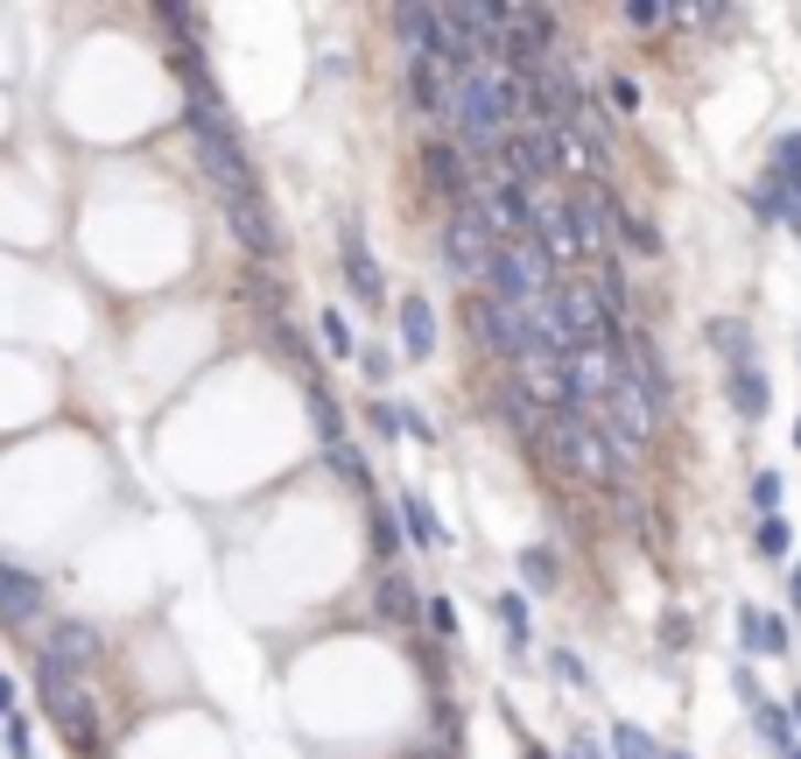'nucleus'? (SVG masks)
Returning <instances> with one entry per match:
<instances>
[{
    "label": "nucleus",
    "mask_w": 801,
    "mask_h": 759,
    "mask_svg": "<svg viewBox=\"0 0 801 759\" xmlns=\"http://www.w3.org/2000/svg\"><path fill=\"white\" fill-rule=\"evenodd\" d=\"M513 113H527V85H521V71H506L500 56H492V64H479V71L457 78V92H450V135H457V148H492V156H500V148L521 135Z\"/></svg>",
    "instance_id": "obj_1"
},
{
    "label": "nucleus",
    "mask_w": 801,
    "mask_h": 759,
    "mask_svg": "<svg viewBox=\"0 0 801 759\" xmlns=\"http://www.w3.org/2000/svg\"><path fill=\"white\" fill-rule=\"evenodd\" d=\"M542 443H548V458H556L563 471H577V479H590V485H619L626 443H619V429L605 423V408L598 415L556 408V415H548V429H542Z\"/></svg>",
    "instance_id": "obj_2"
},
{
    "label": "nucleus",
    "mask_w": 801,
    "mask_h": 759,
    "mask_svg": "<svg viewBox=\"0 0 801 759\" xmlns=\"http://www.w3.org/2000/svg\"><path fill=\"white\" fill-rule=\"evenodd\" d=\"M190 127H197V156H204V177L218 183V197L233 204V197H260L254 190V169H246V148H239V135H233V120L218 113V99H212V85L190 71Z\"/></svg>",
    "instance_id": "obj_3"
},
{
    "label": "nucleus",
    "mask_w": 801,
    "mask_h": 759,
    "mask_svg": "<svg viewBox=\"0 0 801 759\" xmlns=\"http://www.w3.org/2000/svg\"><path fill=\"white\" fill-rule=\"evenodd\" d=\"M556 281L563 275H556V260L542 254V239H513V246H500V260H492L485 296L506 302V310H527V302H542Z\"/></svg>",
    "instance_id": "obj_4"
},
{
    "label": "nucleus",
    "mask_w": 801,
    "mask_h": 759,
    "mask_svg": "<svg viewBox=\"0 0 801 759\" xmlns=\"http://www.w3.org/2000/svg\"><path fill=\"white\" fill-rule=\"evenodd\" d=\"M35 682H43V704H50L56 725L78 738V746H92V731H99V704H92V696L78 689V675H71V669H56V661H50L43 648H35Z\"/></svg>",
    "instance_id": "obj_5"
},
{
    "label": "nucleus",
    "mask_w": 801,
    "mask_h": 759,
    "mask_svg": "<svg viewBox=\"0 0 801 759\" xmlns=\"http://www.w3.org/2000/svg\"><path fill=\"white\" fill-rule=\"evenodd\" d=\"M527 239H542V254L556 260H577V254H590L584 246V212L569 197H556V190H534V218H527Z\"/></svg>",
    "instance_id": "obj_6"
},
{
    "label": "nucleus",
    "mask_w": 801,
    "mask_h": 759,
    "mask_svg": "<svg viewBox=\"0 0 801 759\" xmlns=\"http://www.w3.org/2000/svg\"><path fill=\"white\" fill-rule=\"evenodd\" d=\"M633 366V345H577L569 352V387H577V408L584 415H598L605 402H612V387H619V373Z\"/></svg>",
    "instance_id": "obj_7"
},
{
    "label": "nucleus",
    "mask_w": 801,
    "mask_h": 759,
    "mask_svg": "<svg viewBox=\"0 0 801 759\" xmlns=\"http://www.w3.org/2000/svg\"><path fill=\"white\" fill-rule=\"evenodd\" d=\"M492 260H500V239L479 225V212H450L444 218V268L464 275V281H485Z\"/></svg>",
    "instance_id": "obj_8"
},
{
    "label": "nucleus",
    "mask_w": 801,
    "mask_h": 759,
    "mask_svg": "<svg viewBox=\"0 0 801 759\" xmlns=\"http://www.w3.org/2000/svg\"><path fill=\"white\" fill-rule=\"evenodd\" d=\"M310 415H317V458L331 464V471H338V479H345V485H359V492H366V485H373V479H366V458H359V450H352L345 423H338V415H331V402H323V394H310Z\"/></svg>",
    "instance_id": "obj_9"
},
{
    "label": "nucleus",
    "mask_w": 801,
    "mask_h": 759,
    "mask_svg": "<svg viewBox=\"0 0 801 759\" xmlns=\"http://www.w3.org/2000/svg\"><path fill=\"white\" fill-rule=\"evenodd\" d=\"M43 654L56 661V669H71V675H85V669H99V654H106V640L92 633L85 619H56L50 633H43Z\"/></svg>",
    "instance_id": "obj_10"
},
{
    "label": "nucleus",
    "mask_w": 801,
    "mask_h": 759,
    "mask_svg": "<svg viewBox=\"0 0 801 759\" xmlns=\"http://www.w3.org/2000/svg\"><path fill=\"white\" fill-rule=\"evenodd\" d=\"M577 212H584V246H590V254H605V246H619V233H633L626 204H619L605 183H590V190H584V197H577Z\"/></svg>",
    "instance_id": "obj_11"
},
{
    "label": "nucleus",
    "mask_w": 801,
    "mask_h": 759,
    "mask_svg": "<svg viewBox=\"0 0 801 759\" xmlns=\"http://www.w3.org/2000/svg\"><path fill=\"white\" fill-rule=\"evenodd\" d=\"M423 162H429V183H436V190H450V197H457V212H464V204L479 197V177L464 169L471 156H464L457 141H429V148H423Z\"/></svg>",
    "instance_id": "obj_12"
},
{
    "label": "nucleus",
    "mask_w": 801,
    "mask_h": 759,
    "mask_svg": "<svg viewBox=\"0 0 801 759\" xmlns=\"http://www.w3.org/2000/svg\"><path fill=\"white\" fill-rule=\"evenodd\" d=\"M225 225H233V239L254 260H275L281 254V239H275V225H267V204L260 197H233V204H225Z\"/></svg>",
    "instance_id": "obj_13"
},
{
    "label": "nucleus",
    "mask_w": 801,
    "mask_h": 759,
    "mask_svg": "<svg viewBox=\"0 0 801 759\" xmlns=\"http://www.w3.org/2000/svg\"><path fill=\"white\" fill-rule=\"evenodd\" d=\"M450 92H457L450 64H436V56H415L408 64V106L415 113H450Z\"/></svg>",
    "instance_id": "obj_14"
},
{
    "label": "nucleus",
    "mask_w": 801,
    "mask_h": 759,
    "mask_svg": "<svg viewBox=\"0 0 801 759\" xmlns=\"http://www.w3.org/2000/svg\"><path fill=\"white\" fill-rule=\"evenodd\" d=\"M0 612H8V626H35V612H43V584L22 563H0Z\"/></svg>",
    "instance_id": "obj_15"
},
{
    "label": "nucleus",
    "mask_w": 801,
    "mask_h": 759,
    "mask_svg": "<svg viewBox=\"0 0 801 759\" xmlns=\"http://www.w3.org/2000/svg\"><path fill=\"white\" fill-rule=\"evenodd\" d=\"M345 281H352V296L359 302H387V281H380V260L366 254V239H359V225H345Z\"/></svg>",
    "instance_id": "obj_16"
},
{
    "label": "nucleus",
    "mask_w": 801,
    "mask_h": 759,
    "mask_svg": "<svg viewBox=\"0 0 801 759\" xmlns=\"http://www.w3.org/2000/svg\"><path fill=\"white\" fill-rule=\"evenodd\" d=\"M556 156H563L569 177L605 183V148H598V135H590V127H556Z\"/></svg>",
    "instance_id": "obj_17"
},
{
    "label": "nucleus",
    "mask_w": 801,
    "mask_h": 759,
    "mask_svg": "<svg viewBox=\"0 0 801 759\" xmlns=\"http://www.w3.org/2000/svg\"><path fill=\"white\" fill-rule=\"evenodd\" d=\"M394 29H400V43H408V64L444 50V8H400Z\"/></svg>",
    "instance_id": "obj_18"
},
{
    "label": "nucleus",
    "mask_w": 801,
    "mask_h": 759,
    "mask_svg": "<svg viewBox=\"0 0 801 759\" xmlns=\"http://www.w3.org/2000/svg\"><path fill=\"white\" fill-rule=\"evenodd\" d=\"M400 352H408V359H429L436 352V310H429V296H400Z\"/></svg>",
    "instance_id": "obj_19"
},
{
    "label": "nucleus",
    "mask_w": 801,
    "mask_h": 759,
    "mask_svg": "<svg viewBox=\"0 0 801 759\" xmlns=\"http://www.w3.org/2000/svg\"><path fill=\"white\" fill-rule=\"evenodd\" d=\"M738 633H746L752 654H788V619L759 612V605H746V612H738Z\"/></svg>",
    "instance_id": "obj_20"
},
{
    "label": "nucleus",
    "mask_w": 801,
    "mask_h": 759,
    "mask_svg": "<svg viewBox=\"0 0 801 759\" xmlns=\"http://www.w3.org/2000/svg\"><path fill=\"white\" fill-rule=\"evenodd\" d=\"M492 408H500V415H506L513 429H527V436H542V429H548V408L534 402V394L521 387V380H513V387H500V394H492Z\"/></svg>",
    "instance_id": "obj_21"
},
{
    "label": "nucleus",
    "mask_w": 801,
    "mask_h": 759,
    "mask_svg": "<svg viewBox=\"0 0 801 759\" xmlns=\"http://www.w3.org/2000/svg\"><path fill=\"white\" fill-rule=\"evenodd\" d=\"M423 612H429V605L415 598V584L400 577V569H394V577H380V619H394V626H415Z\"/></svg>",
    "instance_id": "obj_22"
},
{
    "label": "nucleus",
    "mask_w": 801,
    "mask_h": 759,
    "mask_svg": "<svg viewBox=\"0 0 801 759\" xmlns=\"http://www.w3.org/2000/svg\"><path fill=\"white\" fill-rule=\"evenodd\" d=\"M711 352L731 359V373H746L752 366V331L738 324V317H711Z\"/></svg>",
    "instance_id": "obj_23"
},
{
    "label": "nucleus",
    "mask_w": 801,
    "mask_h": 759,
    "mask_svg": "<svg viewBox=\"0 0 801 759\" xmlns=\"http://www.w3.org/2000/svg\"><path fill=\"white\" fill-rule=\"evenodd\" d=\"M731 408H738V423H759V415H767V373L759 366L731 373Z\"/></svg>",
    "instance_id": "obj_24"
},
{
    "label": "nucleus",
    "mask_w": 801,
    "mask_h": 759,
    "mask_svg": "<svg viewBox=\"0 0 801 759\" xmlns=\"http://www.w3.org/2000/svg\"><path fill=\"white\" fill-rule=\"evenodd\" d=\"M759 218H767V225H788V233H801V197L773 177L767 190H759Z\"/></svg>",
    "instance_id": "obj_25"
},
{
    "label": "nucleus",
    "mask_w": 801,
    "mask_h": 759,
    "mask_svg": "<svg viewBox=\"0 0 801 759\" xmlns=\"http://www.w3.org/2000/svg\"><path fill=\"white\" fill-rule=\"evenodd\" d=\"M400 521H408L415 548H444V527H436V514H429V500H423V492H400Z\"/></svg>",
    "instance_id": "obj_26"
},
{
    "label": "nucleus",
    "mask_w": 801,
    "mask_h": 759,
    "mask_svg": "<svg viewBox=\"0 0 801 759\" xmlns=\"http://www.w3.org/2000/svg\"><path fill=\"white\" fill-rule=\"evenodd\" d=\"M521 577L534 584V591H556V584H563V563H556V548H542V542H534V548H521Z\"/></svg>",
    "instance_id": "obj_27"
},
{
    "label": "nucleus",
    "mask_w": 801,
    "mask_h": 759,
    "mask_svg": "<svg viewBox=\"0 0 801 759\" xmlns=\"http://www.w3.org/2000/svg\"><path fill=\"white\" fill-rule=\"evenodd\" d=\"M492 619H500V633H506V648H527V598H492Z\"/></svg>",
    "instance_id": "obj_28"
},
{
    "label": "nucleus",
    "mask_w": 801,
    "mask_h": 759,
    "mask_svg": "<svg viewBox=\"0 0 801 759\" xmlns=\"http://www.w3.org/2000/svg\"><path fill=\"white\" fill-rule=\"evenodd\" d=\"M317 331H323V352H331V359H352V352H359V331H352L338 310H323V317H317Z\"/></svg>",
    "instance_id": "obj_29"
},
{
    "label": "nucleus",
    "mask_w": 801,
    "mask_h": 759,
    "mask_svg": "<svg viewBox=\"0 0 801 759\" xmlns=\"http://www.w3.org/2000/svg\"><path fill=\"white\" fill-rule=\"evenodd\" d=\"M794 731H801V725H788V710H773V704L759 710V738H767V746H773L780 759H788V752H801V746H794Z\"/></svg>",
    "instance_id": "obj_30"
},
{
    "label": "nucleus",
    "mask_w": 801,
    "mask_h": 759,
    "mask_svg": "<svg viewBox=\"0 0 801 759\" xmlns=\"http://www.w3.org/2000/svg\"><path fill=\"white\" fill-rule=\"evenodd\" d=\"M773 177L801 197V135H780V141H773Z\"/></svg>",
    "instance_id": "obj_31"
},
{
    "label": "nucleus",
    "mask_w": 801,
    "mask_h": 759,
    "mask_svg": "<svg viewBox=\"0 0 801 759\" xmlns=\"http://www.w3.org/2000/svg\"><path fill=\"white\" fill-rule=\"evenodd\" d=\"M759 556H767V563H788L794 556V527L788 521H759Z\"/></svg>",
    "instance_id": "obj_32"
},
{
    "label": "nucleus",
    "mask_w": 801,
    "mask_h": 759,
    "mask_svg": "<svg viewBox=\"0 0 801 759\" xmlns=\"http://www.w3.org/2000/svg\"><path fill=\"white\" fill-rule=\"evenodd\" d=\"M612 759H661V752L640 725H612Z\"/></svg>",
    "instance_id": "obj_33"
},
{
    "label": "nucleus",
    "mask_w": 801,
    "mask_h": 759,
    "mask_svg": "<svg viewBox=\"0 0 801 759\" xmlns=\"http://www.w3.org/2000/svg\"><path fill=\"white\" fill-rule=\"evenodd\" d=\"M752 506H759V521H780V471H759L752 479Z\"/></svg>",
    "instance_id": "obj_34"
},
{
    "label": "nucleus",
    "mask_w": 801,
    "mask_h": 759,
    "mask_svg": "<svg viewBox=\"0 0 801 759\" xmlns=\"http://www.w3.org/2000/svg\"><path fill=\"white\" fill-rule=\"evenodd\" d=\"M548 675H556V682H569V689H590V669H584V661L569 654V648H556V654H548Z\"/></svg>",
    "instance_id": "obj_35"
},
{
    "label": "nucleus",
    "mask_w": 801,
    "mask_h": 759,
    "mask_svg": "<svg viewBox=\"0 0 801 759\" xmlns=\"http://www.w3.org/2000/svg\"><path fill=\"white\" fill-rule=\"evenodd\" d=\"M605 113H619V120H626V113H640V85L633 78H612V85H605Z\"/></svg>",
    "instance_id": "obj_36"
},
{
    "label": "nucleus",
    "mask_w": 801,
    "mask_h": 759,
    "mask_svg": "<svg viewBox=\"0 0 801 759\" xmlns=\"http://www.w3.org/2000/svg\"><path fill=\"white\" fill-rule=\"evenodd\" d=\"M690 640H696V619L690 612H668L661 619V648H690Z\"/></svg>",
    "instance_id": "obj_37"
},
{
    "label": "nucleus",
    "mask_w": 801,
    "mask_h": 759,
    "mask_svg": "<svg viewBox=\"0 0 801 759\" xmlns=\"http://www.w3.org/2000/svg\"><path fill=\"white\" fill-rule=\"evenodd\" d=\"M8 752L14 759H35V738H29V717L22 710H8Z\"/></svg>",
    "instance_id": "obj_38"
},
{
    "label": "nucleus",
    "mask_w": 801,
    "mask_h": 759,
    "mask_svg": "<svg viewBox=\"0 0 801 759\" xmlns=\"http://www.w3.org/2000/svg\"><path fill=\"white\" fill-rule=\"evenodd\" d=\"M626 22H633V29H654V22H675V8H661V0H633V8H626Z\"/></svg>",
    "instance_id": "obj_39"
},
{
    "label": "nucleus",
    "mask_w": 801,
    "mask_h": 759,
    "mask_svg": "<svg viewBox=\"0 0 801 759\" xmlns=\"http://www.w3.org/2000/svg\"><path fill=\"white\" fill-rule=\"evenodd\" d=\"M366 423H373L380 436H400V429H408V423H400V408H394V402H373V408H366Z\"/></svg>",
    "instance_id": "obj_40"
},
{
    "label": "nucleus",
    "mask_w": 801,
    "mask_h": 759,
    "mask_svg": "<svg viewBox=\"0 0 801 759\" xmlns=\"http://www.w3.org/2000/svg\"><path fill=\"white\" fill-rule=\"evenodd\" d=\"M429 626H436L444 640H457V605H450V598H429Z\"/></svg>",
    "instance_id": "obj_41"
},
{
    "label": "nucleus",
    "mask_w": 801,
    "mask_h": 759,
    "mask_svg": "<svg viewBox=\"0 0 801 759\" xmlns=\"http://www.w3.org/2000/svg\"><path fill=\"white\" fill-rule=\"evenodd\" d=\"M598 296L612 302V310H626V275H619V268H605V275H598Z\"/></svg>",
    "instance_id": "obj_42"
},
{
    "label": "nucleus",
    "mask_w": 801,
    "mask_h": 759,
    "mask_svg": "<svg viewBox=\"0 0 801 759\" xmlns=\"http://www.w3.org/2000/svg\"><path fill=\"white\" fill-rule=\"evenodd\" d=\"M373 542H380V556H400V535H394L387 514H373Z\"/></svg>",
    "instance_id": "obj_43"
},
{
    "label": "nucleus",
    "mask_w": 801,
    "mask_h": 759,
    "mask_svg": "<svg viewBox=\"0 0 801 759\" xmlns=\"http://www.w3.org/2000/svg\"><path fill=\"white\" fill-rule=\"evenodd\" d=\"M400 423H408L415 443H436V429H429V415H423V408H400Z\"/></svg>",
    "instance_id": "obj_44"
},
{
    "label": "nucleus",
    "mask_w": 801,
    "mask_h": 759,
    "mask_svg": "<svg viewBox=\"0 0 801 759\" xmlns=\"http://www.w3.org/2000/svg\"><path fill=\"white\" fill-rule=\"evenodd\" d=\"M626 239H633L640 254H661V233H654V225H640V218H633V233H626Z\"/></svg>",
    "instance_id": "obj_45"
},
{
    "label": "nucleus",
    "mask_w": 801,
    "mask_h": 759,
    "mask_svg": "<svg viewBox=\"0 0 801 759\" xmlns=\"http://www.w3.org/2000/svg\"><path fill=\"white\" fill-rule=\"evenodd\" d=\"M569 759H605V752H598V738H590V731H577V738H569Z\"/></svg>",
    "instance_id": "obj_46"
},
{
    "label": "nucleus",
    "mask_w": 801,
    "mask_h": 759,
    "mask_svg": "<svg viewBox=\"0 0 801 759\" xmlns=\"http://www.w3.org/2000/svg\"><path fill=\"white\" fill-rule=\"evenodd\" d=\"M788 598H794V612H801V556H794V577H788Z\"/></svg>",
    "instance_id": "obj_47"
},
{
    "label": "nucleus",
    "mask_w": 801,
    "mask_h": 759,
    "mask_svg": "<svg viewBox=\"0 0 801 759\" xmlns=\"http://www.w3.org/2000/svg\"><path fill=\"white\" fill-rule=\"evenodd\" d=\"M794 725H801V689H794Z\"/></svg>",
    "instance_id": "obj_48"
},
{
    "label": "nucleus",
    "mask_w": 801,
    "mask_h": 759,
    "mask_svg": "<svg viewBox=\"0 0 801 759\" xmlns=\"http://www.w3.org/2000/svg\"><path fill=\"white\" fill-rule=\"evenodd\" d=\"M527 759H548V752H542V746H534V752H527Z\"/></svg>",
    "instance_id": "obj_49"
},
{
    "label": "nucleus",
    "mask_w": 801,
    "mask_h": 759,
    "mask_svg": "<svg viewBox=\"0 0 801 759\" xmlns=\"http://www.w3.org/2000/svg\"><path fill=\"white\" fill-rule=\"evenodd\" d=\"M794 450H801V423H794Z\"/></svg>",
    "instance_id": "obj_50"
},
{
    "label": "nucleus",
    "mask_w": 801,
    "mask_h": 759,
    "mask_svg": "<svg viewBox=\"0 0 801 759\" xmlns=\"http://www.w3.org/2000/svg\"><path fill=\"white\" fill-rule=\"evenodd\" d=\"M788 759H801V752H788Z\"/></svg>",
    "instance_id": "obj_51"
}]
</instances>
